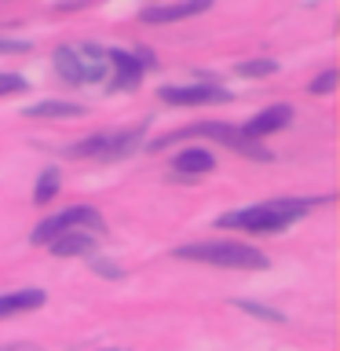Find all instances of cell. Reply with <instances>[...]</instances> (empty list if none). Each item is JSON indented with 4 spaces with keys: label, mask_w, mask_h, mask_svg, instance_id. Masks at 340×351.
I'll use <instances>...</instances> for the list:
<instances>
[{
    "label": "cell",
    "mask_w": 340,
    "mask_h": 351,
    "mask_svg": "<svg viewBox=\"0 0 340 351\" xmlns=\"http://www.w3.org/2000/svg\"><path fill=\"white\" fill-rule=\"evenodd\" d=\"M311 202H300V197H282V202H263V205H249L241 213H227L216 219V227H241L249 234H278L289 223H296Z\"/></svg>",
    "instance_id": "1"
},
{
    "label": "cell",
    "mask_w": 340,
    "mask_h": 351,
    "mask_svg": "<svg viewBox=\"0 0 340 351\" xmlns=\"http://www.w3.org/2000/svg\"><path fill=\"white\" fill-rule=\"evenodd\" d=\"M84 106L77 103H62V99H44V103H33L26 110V117L33 121H62V117H81Z\"/></svg>",
    "instance_id": "14"
},
{
    "label": "cell",
    "mask_w": 340,
    "mask_h": 351,
    "mask_svg": "<svg viewBox=\"0 0 340 351\" xmlns=\"http://www.w3.org/2000/svg\"><path fill=\"white\" fill-rule=\"evenodd\" d=\"M51 62H55V73L66 84H106L110 81V48H99V44H62Z\"/></svg>",
    "instance_id": "2"
},
{
    "label": "cell",
    "mask_w": 340,
    "mask_h": 351,
    "mask_svg": "<svg viewBox=\"0 0 340 351\" xmlns=\"http://www.w3.org/2000/svg\"><path fill=\"white\" fill-rule=\"evenodd\" d=\"M147 136V125H132V128H114V132H99L88 136L84 143L66 147V158H99V161H121Z\"/></svg>",
    "instance_id": "4"
},
{
    "label": "cell",
    "mask_w": 340,
    "mask_h": 351,
    "mask_svg": "<svg viewBox=\"0 0 340 351\" xmlns=\"http://www.w3.org/2000/svg\"><path fill=\"white\" fill-rule=\"evenodd\" d=\"M0 351H40V348H33V344H8V348H0Z\"/></svg>",
    "instance_id": "22"
},
{
    "label": "cell",
    "mask_w": 340,
    "mask_h": 351,
    "mask_svg": "<svg viewBox=\"0 0 340 351\" xmlns=\"http://www.w3.org/2000/svg\"><path fill=\"white\" fill-rule=\"evenodd\" d=\"M161 103L169 106H212V103H230V92L227 88H216V84H169L161 88Z\"/></svg>",
    "instance_id": "7"
},
{
    "label": "cell",
    "mask_w": 340,
    "mask_h": 351,
    "mask_svg": "<svg viewBox=\"0 0 340 351\" xmlns=\"http://www.w3.org/2000/svg\"><path fill=\"white\" fill-rule=\"evenodd\" d=\"M95 271H99V274H110V278H117V274H121L117 267H110V263H103V260L95 263Z\"/></svg>",
    "instance_id": "21"
},
{
    "label": "cell",
    "mask_w": 340,
    "mask_h": 351,
    "mask_svg": "<svg viewBox=\"0 0 340 351\" xmlns=\"http://www.w3.org/2000/svg\"><path fill=\"white\" fill-rule=\"evenodd\" d=\"M172 169L180 176H205V172L216 169V158L208 150H202V147H186L183 154H175Z\"/></svg>",
    "instance_id": "12"
},
{
    "label": "cell",
    "mask_w": 340,
    "mask_h": 351,
    "mask_svg": "<svg viewBox=\"0 0 340 351\" xmlns=\"http://www.w3.org/2000/svg\"><path fill=\"white\" fill-rule=\"evenodd\" d=\"M59 186H62V180H59V172H55V169L40 172V180H37V191H33V202H37V205H48L51 197L59 194Z\"/></svg>",
    "instance_id": "15"
},
{
    "label": "cell",
    "mask_w": 340,
    "mask_h": 351,
    "mask_svg": "<svg viewBox=\"0 0 340 351\" xmlns=\"http://www.w3.org/2000/svg\"><path fill=\"white\" fill-rule=\"evenodd\" d=\"M333 84H337V73H333V70H326L322 77H315V81L307 84V92H315V95H326V92H333Z\"/></svg>",
    "instance_id": "18"
},
{
    "label": "cell",
    "mask_w": 340,
    "mask_h": 351,
    "mask_svg": "<svg viewBox=\"0 0 340 351\" xmlns=\"http://www.w3.org/2000/svg\"><path fill=\"white\" fill-rule=\"evenodd\" d=\"M48 249L55 256H88L95 249V234H84V230H66V234L51 238Z\"/></svg>",
    "instance_id": "11"
},
{
    "label": "cell",
    "mask_w": 340,
    "mask_h": 351,
    "mask_svg": "<svg viewBox=\"0 0 340 351\" xmlns=\"http://www.w3.org/2000/svg\"><path fill=\"white\" fill-rule=\"evenodd\" d=\"M274 70H278V62H274V59H252V62H241L238 66L241 77H267Z\"/></svg>",
    "instance_id": "16"
},
{
    "label": "cell",
    "mask_w": 340,
    "mask_h": 351,
    "mask_svg": "<svg viewBox=\"0 0 340 351\" xmlns=\"http://www.w3.org/2000/svg\"><path fill=\"white\" fill-rule=\"evenodd\" d=\"M0 51H8V55L11 51H29V44L26 40H0Z\"/></svg>",
    "instance_id": "20"
},
{
    "label": "cell",
    "mask_w": 340,
    "mask_h": 351,
    "mask_svg": "<svg viewBox=\"0 0 340 351\" xmlns=\"http://www.w3.org/2000/svg\"><path fill=\"white\" fill-rule=\"evenodd\" d=\"M186 136H205V139H216V143H223V147H230V150L245 154V158L271 161V150H263V147H260V139H249L241 128L219 125V121H205V125H191V128L175 132V136H165V139H158V143H154L150 150H158V147H165V143H172V139H186Z\"/></svg>",
    "instance_id": "5"
},
{
    "label": "cell",
    "mask_w": 340,
    "mask_h": 351,
    "mask_svg": "<svg viewBox=\"0 0 340 351\" xmlns=\"http://www.w3.org/2000/svg\"><path fill=\"white\" fill-rule=\"evenodd\" d=\"M66 230L103 234V230H106V219H103V213H95L92 205H73V208H66V213H59V216H48L44 223H37L29 238H33V245H48L51 238L66 234Z\"/></svg>",
    "instance_id": "6"
},
{
    "label": "cell",
    "mask_w": 340,
    "mask_h": 351,
    "mask_svg": "<svg viewBox=\"0 0 340 351\" xmlns=\"http://www.w3.org/2000/svg\"><path fill=\"white\" fill-rule=\"evenodd\" d=\"M11 92H26V81L15 73H0V95H11Z\"/></svg>",
    "instance_id": "19"
},
{
    "label": "cell",
    "mask_w": 340,
    "mask_h": 351,
    "mask_svg": "<svg viewBox=\"0 0 340 351\" xmlns=\"http://www.w3.org/2000/svg\"><path fill=\"white\" fill-rule=\"evenodd\" d=\"M44 304L40 289H19V293H0V318L8 315H22V311H37Z\"/></svg>",
    "instance_id": "13"
},
{
    "label": "cell",
    "mask_w": 340,
    "mask_h": 351,
    "mask_svg": "<svg viewBox=\"0 0 340 351\" xmlns=\"http://www.w3.org/2000/svg\"><path fill=\"white\" fill-rule=\"evenodd\" d=\"M289 121H293V106H271V110H263L260 117H252L241 132H245L249 139H260V136H271V132H282Z\"/></svg>",
    "instance_id": "10"
},
{
    "label": "cell",
    "mask_w": 340,
    "mask_h": 351,
    "mask_svg": "<svg viewBox=\"0 0 340 351\" xmlns=\"http://www.w3.org/2000/svg\"><path fill=\"white\" fill-rule=\"evenodd\" d=\"M175 256L194 260V263H208V267H230V271H263V267H271L260 249L241 245V241H194V245H180Z\"/></svg>",
    "instance_id": "3"
},
{
    "label": "cell",
    "mask_w": 340,
    "mask_h": 351,
    "mask_svg": "<svg viewBox=\"0 0 340 351\" xmlns=\"http://www.w3.org/2000/svg\"><path fill=\"white\" fill-rule=\"evenodd\" d=\"M238 307H241V311H249V315H256V318H263V322H285V318H282L278 311H271V307H260V304H245V300H238Z\"/></svg>",
    "instance_id": "17"
},
{
    "label": "cell",
    "mask_w": 340,
    "mask_h": 351,
    "mask_svg": "<svg viewBox=\"0 0 340 351\" xmlns=\"http://www.w3.org/2000/svg\"><path fill=\"white\" fill-rule=\"evenodd\" d=\"M139 77H143V66H139L136 55L110 48V81L106 84L114 88V92H128V88H136Z\"/></svg>",
    "instance_id": "8"
},
{
    "label": "cell",
    "mask_w": 340,
    "mask_h": 351,
    "mask_svg": "<svg viewBox=\"0 0 340 351\" xmlns=\"http://www.w3.org/2000/svg\"><path fill=\"white\" fill-rule=\"evenodd\" d=\"M212 8V0H183V4H161V8H147L143 11V22H180L191 15H202V11Z\"/></svg>",
    "instance_id": "9"
}]
</instances>
